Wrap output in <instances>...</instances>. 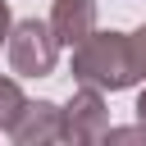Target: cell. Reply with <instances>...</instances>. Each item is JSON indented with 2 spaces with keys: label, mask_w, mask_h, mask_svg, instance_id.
<instances>
[{
  "label": "cell",
  "mask_w": 146,
  "mask_h": 146,
  "mask_svg": "<svg viewBox=\"0 0 146 146\" xmlns=\"http://www.w3.org/2000/svg\"><path fill=\"white\" fill-rule=\"evenodd\" d=\"M137 123H146V87H141V96H137Z\"/></svg>",
  "instance_id": "10"
},
{
  "label": "cell",
  "mask_w": 146,
  "mask_h": 146,
  "mask_svg": "<svg viewBox=\"0 0 146 146\" xmlns=\"http://www.w3.org/2000/svg\"><path fill=\"white\" fill-rule=\"evenodd\" d=\"M9 68L18 78H50L55 73V59H59V36L50 32V23L41 18H23L9 27Z\"/></svg>",
  "instance_id": "2"
},
{
  "label": "cell",
  "mask_w": 146,
  "mask_h": 146,
  "mask_svg": "<svg viewBox=\"0 0 146 146\" xmlns=\"http://www.w3.org/2000/svg\"><path fill=\"white\" fill-rule=\"evenodd\" d=\"M9 27H14V18H9V0H0V46L9 41Z\"/></svg>",
  "instance_id": "9"
},
{
  "label": "cell",
  "mask_w": 146,
  "mask_h": 146,
  "mask_svg": "<svg viewBox=\"0 0 146 146\" xmlns=\"http://www.w3.org/2000/svg\"><path fill=\"white\" fill-rule=\"evenodd\" d=\"M23 105H27V96H23V87L14 82V78H0V132L9 137V128L18 123V114H23Z\"/></svg>",
  "instance_id": "6"
},
{
  "label": "cell",
  "mask_w": 146,
  "mask_h": 146,
  "mask_svg": "<svg viewBox=\"0 0 146 146\" xmlns=\"http://www.w3.org/2000/svg\"><path fill=\"white\" fill-rule=\"evenodd\" d=\"M73 78L96 87V91H128L141 82L128 32H91L87 41L73 46Z\"/></svg>",
  "instance_id": "1"
},
{
  "label": "cell",
  "mask_w": 146,
  "mask_h": 146,
  "mask_svg": "<svg viewBox=\"0 0 146 146\" xmlns=\"http://www.w3.org/2000/svg\"><path fill=\"white\" fill-rule=\"evenodd\" d=\"M105 141H146V123H137V128H110Z\"/></svg>",
  "instance_id": "8"
},
{
  "label": "cell",
  "mask_w": 146,
  "mask_h": 146,
  "mask_svg": "<svg viewBox=\"0 0 146 146\" xmlns=\"http://www.w3.org/2000/svg\"><path fill=\"white\" fill-rule=\"evenodd\" d=\"M128 46H132V59H137V73H141V82H146V23H141L137 32H128Z\"/></svg>",
  "instance_id": "7"
},
{
  "label": "cell",
  "mask_w": 146,
  "mask_h": 146,
  "mask_svg": "<svg viewBox=\"0 0 146 146\" xmlns=\"http://www.w3.org/2000/svg\"><path fill=\"white\" fill-rule=\"evenodd\" d=\"M50 32L59 36V46H78L96 32V0H55L50 9Z\"/></svg>",
  "instance_id": "5"
},
{
  "label": "cell",
  "mask_w": 146,
  "mask_h": 146,
  "mask_svg": "<svg viewBox=\"0 0 146 146\" xmlns=\"http://www.w3.org/2000/svg\"><path fill=\"white\" fill-rule=\"evenodd\" d=\"M9 137L18 146H50V141H64V105L55 100H27L18 123L9 128Z\"/></svg>",
  "instance_id": "4"
},
{
  "label": "cell",
  "mask_w": 146,
  "mask_h": 146,
  "mask_svg": "<svg viewBox=\"0 0 146 146\" xmlns=\"http://www.w3.org/2000/svg\"><path fill=\"white\" fill-rule=\"evenodd\" d=\"M110 132V110H105V91L78 82V91L68 96L64 105V141H78V146H91V141H105Z\"/></svg>",
  "instance_id": "3"
}]
</instances>
